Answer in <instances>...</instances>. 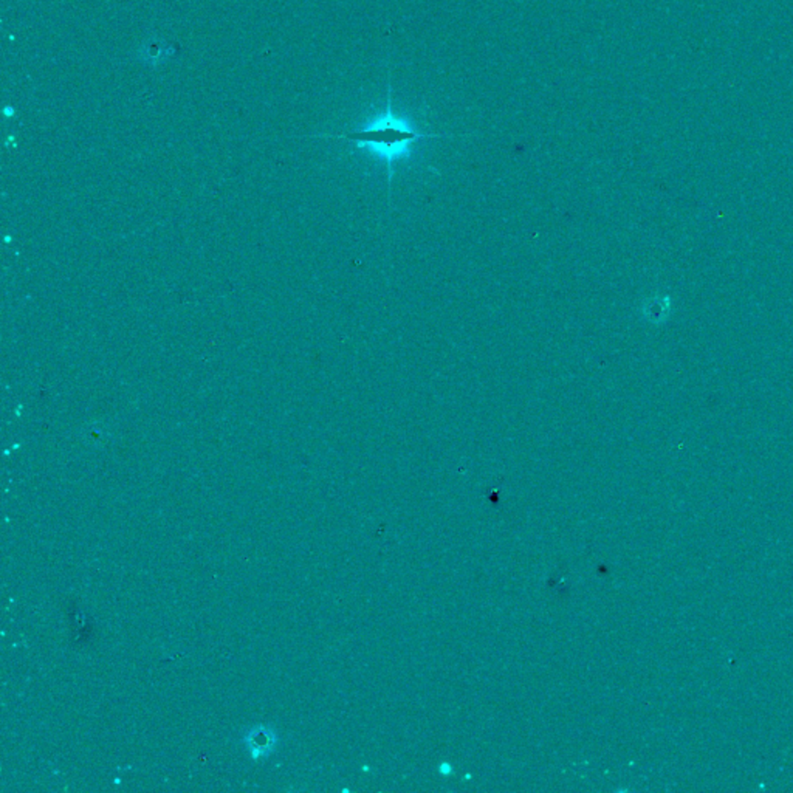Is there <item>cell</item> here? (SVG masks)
<instances>
[{
	"mask_svg": "<svg viewBox=\"0 0 793 793\" xmlns=\"http://www.w3.org/2000/svg\"><path fill=\"white\" fill-rule=\"evenodd\" d=\"M343 137L349 139V142L357 143L358 146H367V148L377 151L381 156L386 157L389 166V180H391V163L408 149L411 143L422 138H439L443 135L420 134V132L408 127L405 123L394 118L391 113H387L383 120L372 124L371 127L349 132V134H344Z\"/></svg>",
	"mask_w": 793,
	"mask_h": 793,
	"instance_id": "6da1fadb",
	"label": "cell"
}]
</instances>
